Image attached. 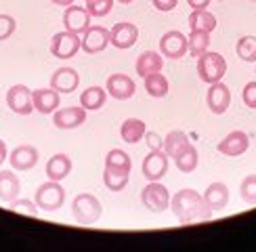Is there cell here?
Masks as SVG:
<instances>
[{
	"instance_id": "cell-17",
	"label": "cell",
	"mask_w": 256,
	"mask_h": 252,
	"mask_svg": "<svg viewBox=\"0 0 256 252\" xmlns=\"http://www.w3.org/2000/svg\"><path fill=\"white\" fill-rule=\"evenodd\" d=\"M80 74L74 68H59L50 76V88H55L59 94H70L78 88Z\"/></svg>"
},
{
	"instance_id": "cell-42",
	"label": "cell",
	"mask_w": 256,
	"mask_h": 252,
	"mask_svg": "<svg viewBox=\"0 0 256 252\" xmlns=\"http://www.w3.org/2000/svg\"><path fill=\"white\" fill-rule=\"evenodd\" d=\"M4 160H6V143L0 139V166H2Z\"/></svg>"
},
{
	"instance_id": "cell-4",
	"label": "cell",
	"mask_w": 256,
	"mask_h": 252,
	"mask_svg": "<svg viewBox=\"0 0 256 252\" xmlns=\"http://www.w3.org/2000/svg\"><path fill=\"white\" fill-rule=\"evenodd\" d=\"M34 202L38 206V210H44V212H55L63 206L66 202V189L61 187L59 181H50L48 183H42L36 189V196H34Z\"/></svg>"
},
{
	"instance_id": "cell-14",
	"label": "cell",
	"mask_w": 256,
	"mask_h": 252,
	"mask_svg": "<svg viewBox=\"0 0 256 252\" xmlns=\"http://www.w3.org/2000/svg\"><path fill=\"white\" fill-rule=\"evenodd\" d=\"M86 122V110L82 108H63V110H55L52 114V124L61 130H70V128H78Z\"/></svg>"
},
{
	"instance_id": "cell-43",
	"label": "cell",
	"mask_w": 256,
	"mask_h": 252,
	"mask_svg": "<svg viewBox=\"0 0 256 252\" xmlns=\"http://www.w3.org/2000/svg\"><path fill=\"white\" fill-rule=\"evenodd\" d=\"M50 2L57 6H70V4H74V0H50Z\"/></svg>"
},
{
	"instance_id": "cell-40",
	"label": "cell",
	"mask_w": 256,
	"mask_h": 252,
	"mask_svg": "<svg viewBox=\"0 0 256 252\" xmlns=\"http://www.w3.org/2000/svg\"><path fill=\"white\" fill-rule=\"evenodd\" d=\"M152 2H154V6H156L158 10H164V13H168V10L176 8L178 0H152Z\"/></svg>"
},
{
	"instance_id": "cell-35",
	"label": "cell",
	"mask_w": 256,
	"mask_h": 252,
	"mask_svg": "<svg viewBox=\"0 0 256 252\" xmlns=\"http://www.w3.org/2000/svg\"><path fill=\"white\" fill-rule=\"evenodd\" d=\"M8 206H10V210H13V212H17V214H28V216H32V218L38 216V206H36V202H32V200L17 198L15 202H10Z\"/></svg>"
},
{
	"instance_id": "cell-7",
	"label": "cell",
	"mask_w": 256,
	"mask_h": 252,
	"mask_svg": "<svg viewBox=\"0 0 256 252\" xmlns=\"http://www.w3.org/2000/svg\"><path fill=\"white\" fill-rule=\"evenodd\" d=\"M141 202L152 212H164L170 206V194L160 181H149V185L141 192Z\"/></svg>"
},
{
	"instance_id": "cell-32",
	"label": "cell",
	"mask_w": 256,
	"mask_h": 252,
	"mask_svg": "<svg viewBox=\"0 0 256 252\" xmlns=\"http://www.w3.org/2000/svg\"><path fill=\"white\" fill-rule=\"evenodd\" d=\"M236 52L242 61L254 63L256 61V36H242L236 44Z\"/></svg>"
},
{
	"instance_id": "cell-31",
	"label": "cell",
	"mask_w": 256,
	"mask_h": 252,
	"mask_svg": "<svg viewBox=\"0 0 256 252\" xmlns=\"http://www.w3.org/2000/svg\"><path fill=\"white\" fill-rule=\"evenodd\" d=\"M174 164H176V168H178L180 172H185V174L194 172L196 168H198V164H200V154H198V150H196L194 145H189V150L180 154L176 160H174Z\"/></svg>"
},
{
	"instance_id": "cell-26",
	"label": "cell",
	"mask_w": 256,
	"mask_h": 252,
	"mask_svg": "<svg viewBox=\"0 0 256 252\" xmlns=\"http://www.w3.org/2000/svg\"><path fill=\"white\" fill-rule=\"evenodd\" d=\"M145 132H147V124L143 120H138V118H128L120 126V136H122V141L128 143V145H134L141 139H145Z\"/></svg>"
},
{
	"instance_id": "cell-46",
	"label": "cell",
	"mask_w": 256,
	"mask_h": 252,
	"mask_svg": "<svg viewBox=\"0 0 256 252\" xmlns=\"http://www.w3.org/2000/svg\"><path fill=\"white\" fill-rule=\"evenodd\" d=\"M254 72H256V70H254Z\"/></svg>"
},
{
	"instance_id": "cell-12",
	"label": "cell",
	"mask_w": 256,
	"mask_h": 252,
	"mask_svg": "<svg viewBox=\"0 0 256 252\" xmlns=\"http://www.w3.org/2000/svg\"><path fill=\"white\" fill-rule=\"evenodd\" d=\"M136 38H138V28L134 24H116L112 30H110V42L112 46L120 48V50H126V48H132L136 44Z\"/></svg>"
},
{
	"instance_id": "cell-23",
	"label": "cell",
	"mask_w": 256,
	"mask_h": 252,
	"mask_svg": "<svg viewBox=\"0 0 256 252\" xmlns=\"http://www.w3.org/2000/svg\"><path fill=\"white\" fill-rule=\"evenodd\" d=\"M189 145H191V141H189L187 132L172 130V132H168L166 139H164V152H166V156L170 158V160H176L180 154L189 150Z\"/></svg>"
},
{
	"instance_id": "cell-8",
	"label": "cell",
	"mask_w": 256,
	"mask_h": 252,
	"mask_svg": "<svg viewBox=\"0 0 256 252\" xmlns=\"http://www.w3.org/2000/svg\"><path fill=\"white\" fill-rule=\"evenodd\" d=\"M6 105L17 116H30L32 112H36L34 101H32V90L24 84H15L6 90Z\"/></svg>"
},
{
	"instance_id": "cell-24",
	"label": "cell",
	"mask_w": 256,
	"mask_h": 252,
	"mask_svg": "<svg viewBox=\"0 0 256 252\" xmlns=\"http://www.w3.org/2000/svg\"><path fill=\"white\" fill-rule=\"evenodd\" d=\"M72 172V160L68 154H55L46 162V176L50 181H63L68 174Z\"/></svg>"
},
{
	"instance_id": "cell-44",
	"label": "cell",
	"mask_w": 256,
	"mask_h": 252,
	"mask_svg": "<svg viewBox=\"0 0 256 252\" xmlns=\"http://www.w3.org/2000/svg\"><path fill=\"white\" fill-rule=\"evenodd\" d=\"M118 2H122V4H130L132 0H118Z\"/></svg>"
},
{
	"instance_id": "cell-45",
	"label": "cell",
	"mask_w": 256,
	"mask_h": 252,
	"mask_svg": "<svg viewBox=\"0 0 256 252\" xmlns=\"http://www.w3.org/2000/svg\"><path fill=\"white\" fill-rule=\"evenodd\" d=\"M252 2H256V0H252Z\"/></svg>"
},
{
	"instance_id": "cell-3",
	"label": "cell",
	"mask_w": 256,
	"mask_h": 252,
	"mask_svg": "<svg viewBox=\"0 0 256 252\" xmlns=\"http://www.w3.org/2000/svg\"><path fill=\"white\" fill-rule=\"evenodd\" d=\"M227 74V61L220 52H210L206 50L204 55L198 57V76L202 82L214 84L220 82Z\"/></svg>"
},
{
	"instance_id": "cell-11",
	"label": "cell",
	"mask_w": 256,
	"mask_h": 252,
	"mask_svg": "<svg viewBox=\"0 0 256 252\" xmlns=\"http://www.w3.org/2000/svg\"><path fill=\"white\" fill-rule=\"evenodd\" d=\"M206 105H208V110L214 116H220V114H225L229 110V105H231V90H229L227 84H222V80L210 84V88L206 92Z\"/></svg>"
},
{
	"instance_id": "cell-1",
	"label": "cell",
	"mask_w": 256,
	"mask_h": 252,
	"mask_svg": "<svg viewBox=\"0 0 256 252\" xmlns=\"http://www.w3.org/2000/svg\"><path fill=\"white\" fill-rule=\"evenodd\" d=\"M170 208H172L174 216L183 225L196 223V220H204L212 214L204 204V198H202L196 189H178V192L170 198Z\"/></svg>"
},
{
	"instance_id": "cell-19",
	"label": "cell",
	"mask_w": 256,
	"mask_h": 252,
	"mask_svg": "<svg viewBox=\"0 0 256 252\" xmlns=\"http://www.w3.org/2000/svg\"><path fill=\"white\" fill-rule=\"evenodd\" d=\"M8 162L13 170H32L38 164V150L32 145H19L10 152Z\"/></svg>"
},
{
	"instance_id": "cell-18",
	"label": "cell",
	"mask_w": 256,
	"mask_h": 252,
	"mask_svg": "<svg viewBox=\"0 0 256 252\" xmlns=\"http://www.w3.org/2000/svg\"><path fill=\"white\" fill-rule=\"evenodd\" d=\"M202 198H204V204L210 212H218V210H222L229 204V187L225 183L216 181L206 187V192Z\"/></svg>"
},
{
	"instance_id": "cell-21",
	"label": "cell",
	"mask_w": 256,
	"mask_h": 252,
	"mask_svg": "<svg viewBox=\"0 0 256 252\" xmlns=\"http://www.w3.org/2000/svg\"><path fill=\"white\" fill-rule=\"evenodd\" d=\"M21 183L13 170H0V202L10 204L19 198Z\"/></svg>"
},
{
	"instance_id": "cell-29",
	"label": "cell",
	"mask_w": 256,
	"mask_h": 252,
	"mask_svg": "<svg viewBox=\"0 0 256 252\" xmlns=\"http://www.w3.org/2000/svg\"><path fill=\"white\" fill-rule=\"evenodd\" d=\"M189 40V52L191 57L198 59L200 55H204L208 50V44H210V32L206 30H191V34L187 36Z\"/></svg>"
},
{
	"instance_id": "cell-15",
	"label": "cell",
	"mask_w": 256,
	"mask_h": 252,
	"mask_svg": "<svg viewBox=\"0 0 256 252\" xmlns=\"http://www.w3.org/2000/svg\"><path fill=\"white\" fill-rule=\"evenodd\" d=\"M216 150L222 156H229V158L242 156V154H246L250 150V136L244 132V130H233V132H229L225 139L218 143Z\"/></svg>"
},
{
	"instance_id": "cell-10",
	"label": "cell",
	"mask_w": 256,
	"mask_h": 252,
	"mask_svg": "<svg viewBox=\"0 0 256 252\" xmlns=\"http://www.w3.org/2000/svg\"><path fill=\"white\" fill-rule=\"evenodd\" d=\"M168 160L170 158L166 156L164 150H156V152H149L143 160V176L147 181H160L162 176H166L168 172Z\"/></svg>"
},
{
	"instance_id": "cell-9",
	"label": "cell",
	"mask_w": 256,
	"mask_h": 252,
	"mask_svg": "<svg viewBox=\"0 0 256 252\" xmlns=\"http://www.w3.org/2000/svg\"><path fill=\"white\" fill-rule=\"evenodd\" d=\"M90 13L86 10V6H76V4H70L63 10V26H66L68 32L72 34H84L88 28H90Z\"/></svg>"
},
{
	"instance_id": "cell-13",
	"label": "cell",
	"mask_w": 256,
	"mask_h": 252,
	"mask_svg": "<svg viewBox=\"0 0 256 252\" xmlns=\"http://www.w3.org/2000/svg\"><path fill=\"white\" fill-rule=\"evenodd\" d=\"M110 44V30H105L101 26H90L82 36V50L88 55H97L103 52Z\"/></svg>"
},
{
	"instance_id": "cell-2",
	"label": "cell",
	"mask_w": 256,
	"mask_h": 252,
	"mask_svg": "<svg viewBox=\"0 0 256 252\" xmlns=\"http://www.w3.org/2000/svg\"><path fill=\"white\" fill-rule=\"evenodd\" d=\"M72 214L80 225H92L101 218L103 206L92 194H78L72 202Z\"/></svg>"
},
{
	"instance_id": "cell-16",
	"label": "cell",
	"mask_w": 256,
	"mask_h": 252,
	"mask_svg": "<svg viewBox=\"0 0 256 252\" xmlns=\"http://www.w3.org/2000/svg\"><path fill=\"white\" fill-rule=\"evenodd\" d=\"M105 90H108V94H112L114 99L126 101V99H132L136 86H134V80L128 78L126 74H114V76L108 78Z\"/></svg>"
},
{
	"instance_id": "cell-5",
	"label": "cell",
	"mask_w": 256,
	"mask_h": 252,
	"mask_svg": "<svg viewBox=\"0 0 256 252\" xmlns=\"http://www.w3.org/2000/svg\"><path fill=\"white\" fill-rule=\"evenodd\" d=\"M78 50H82V38L72 32H59L50 40V55L57 59H72L78 55Z\"/></svg>"
},
{
	"instance_id": "cell-27",
	"label": "cell",
	"mask_w": 256,
	"mask_h": 252,
	"mask_svg": "<svg viewBox=\"0 0 256 252\" xmlns=\"http://www.w3.org/2000/svg\"><path fill=\"white\" fill-rule=\"evenodd\" d=\"M105 101H108V90L101 88V86H88L80 94V105L86 112H97L101 110Z\"/></svg>"
},
{
	"instance_id": "cell-20",
	"label": "cell",
	"mask_w": 256,
	"mask_h": 252,
	"mask_svg": "<svg viewBox=\"0 0 256 252\" xmlns=\"http://www.w3.org/2000/svg\"><path fill=\"white\" fill-rule=\"evenodd\" d=\"M59 99L61 94L55 88H38L32 90V101H34V110L40 114H55L59 110Z\"/></svg>"
},
{
	"instance_id": "cell-30",
	"label": "cell",
	"mask_w": 256,
	"mask_h": 252,
	"mask_svg": "<svg viewBox=\"0 0 256 252\" xmlns=\"http://www.w3.org/2000/svg\"><path fill=\"white\" fill-rule=\"evenodd\" d=\"M189 28L191 30H206L212 34V32L216 30V17L206 8L194 10V13L189 15Z\"/></svg>"
},
{
	"instance_id": "cell-38",
	"label": "cell",
	"mask_w": 256,
	"mask_h": 252,
	"mask_svg": "<svg viewBox=\"0 0 256 252\" xmlns=\"http://www.w3.org/2000/svg\"><path fill=\"white\" fill-rule=\"evenodd\" d=\"M242 99H244V103H246V108H250V110H256V80L248 82L246 86H244Z\"/></svg>"
},
{
	"instance_id": "cell-6",
	"label": "cell",
	"mask_w": 256,
	"mask_h": 252,
	"mask_svg": "<svg viewBox=\"0 0 256 252\" xmlns=\"http://www.w3.org/2000/svg\"><path fill=\"white\" fill-rule=\"evenodd\" d=\"M160 52L166 59H183L189 52V40L183 32L170 30L160 38Z\"/></svg>"
},
{
	"instance_id": "cell-22",
	"label": "cell",
	"mask_w": 256,
	"mask_h": 252,
	"mask_svg": "<svg viewBox=\"0 0 256 252\" xmlns=\"http://www.w3.org/2000/svg\"><path fill=\"white\" fill-rule=\"evenodd\" d=\"M162 68H164L162 52H156V50H145V52H141V55H138V59H136V66H134L136 74H138L141 78L149 76V74L162 72Z\"/></svg>"
},
{
	"instance_id": "cell-34",
	"label": "cell",
	"mask_w": 256,
	"mask_h": 252,
	"mask_svg": "<svg viewBox=\"0 0 256 252\" xmlns=\"http://www.w3.org/2000/svg\"><path fill=\"white\" fill-rule=\"evenodd\" d=\"M240 196L246 204L256 206V174H248L240 185Z\"/></svg>"
},
{
	"instance_id": "cell-41",
	"label": "cell",
	"mask_w": 256,
	"mask_h": 252,
	"mask_svg": "<svg viewBox=\"0 0 256 252\" xmlns=\"http://www.w3.org/2000/svg\"><path fill=\"white\" fill-rule=\"evenodd\" d=\"M187 4L194 8V10H200V8H208L210 0H187Z\"/></svg>"
},
{
	"instance_id": "cell-37",
	"label": "cell",
	"mask_w": 256,
	"mask_h": 252,
	"mask_svg": "<svg viewBox=\"0 0 256 252\" xmlns=\"http://www.w3.org/2000/svg\"><path fill=\"white\" fill-rule=\"evenodd\" d=\"M15 30H17V21L10 17V15H0V42L10 38L15 34Z\"/></svg>"
},
{
	"instance_id": "cell-28",
	"label": "cell",
	"mask_w": 256,
	"mask_h": 252,
	"mask_svg": "<svg viewBox=\"0 0 256 252\" xmlns=\"http://www.w3.org/2000/svg\"><path fill=\"white\" fill-rule=\"evenodd\" d=\"M143 80H145V90H147L149 97L164 99L168 94V80H166V76H162V72L149 74V76H145Z\"/></svg>"
},
{
	"instance_id": "cell-25",
	"label": "cell",
	"mask_w": 256,
	"mask_h": 252,
	"mask_svg": "<svg viewBox=\"0 0 256 252\" xmlns=\"http://www.w3.org/2000/svg\"><path fill=\"white\" fill-rule=\"evenodd\" d=\"M130 181V168H114L105 166L103 170V183L110 192H122Z\"/></svg>"
},
{
	"instance_id": "cell-33",
	"label": "cell",
	"mask_w": 256,
	"mask_h": 252,
	"mask_svg": "<svg viewBox=\"0 0 256 252\" xmlns=\"http://www.w3.org/2000/svg\"><path fill=\"white\" fill-rule=\"evenodd\" d=\"M105 166H114V168H130L132 170V160L124 150H112L105 156Z\"/></svg>"
},
{
	"instance_id": "cell-36",
	"label": "cell",
	"mask_w": 256,
	"mask_h": 252,
	"mask_svg": "<svg viewBox=\"0 0 256 252\" xmlns=\"http://www.w3.org/2000/svg\"><path fill=\"white\" fill-rule=\"evenodd\" d=\"M114 8V0H86V10L90 17H105Z\"/></svg>"
},
{
	"instance_id": "cell-39",
	"label": "cell",
	"mask_w": 256,
	"mask_h": 252,
	"mask_svg": "<svg viewBox=\"0 0 256 252\" xmlns=\"http://www.w3.org/2000/svg\"><path fill=\"white\" fill-rule=\"evenodd\" d=\"M145 143L149 145V150L156 152V150H164V141H162V136H160L158 132H145Z\"/></svg>"
}]
</instances>
